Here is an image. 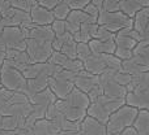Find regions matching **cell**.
Listing matches in <instances>:
<instances>
[{
    "instance_id": "6da1fadb",
    "label": "cell",
    "mask_w": 149,
    "mask_h": 135,
    "mask_svg": "<svg viewBox=\"0 0 149 135\" xmlns=\"http://www.w3.org/2000/svg\"><path fill=\"white\" fill-rule=\"evenodd\" d=\"M54 51L51 42H45L34 38H26V52L30 62H46Z\"/></svg>"
},
{
    "instance_id": "7a4b0ae2",
    "label": "cell",
    "mask_w": 149,
    "mask_h": 135,
    "mask_svg": "<svg viewBox=\"0 0 149 135\" xmlns=\"http://www.w3.org/2000/svg\"><path fill=\"white\" fill-rule=\"evenodd\" d=\"M0 78L3 87L10 91H21L26 84V78L18 69L5 64H3V66L0 68Z\"/></svg>"
},
{
    "instance_id": "3957f363",
    "label": "cell",
    "mask_w": 149,
    "mask_h": 135,
    "mask_svg": "<svg viewBox=\"0 0 149 135\" xmlns=\"http://www.w3.org/2000/svg\"><path fill=\"white\" fill-rule=\"evenodd\" d=\"M49 87L56 95L58 99H65L67 95L72 91V88L74 87V83L72 81H68V79L52 75L49 78Z\"/></svg>"
},
{
    "instance_id": "277c9868",
    "label": "cell",
    "mask_w": 149,
    "mask_h": 135,
    "mask_svg": "<svg viewBox=\"0 0 149 135\" xmlns=\"http://www.w3.org/2000/svg\"><path fill=\"white\" fill-rule=\"evenodd\" d=\"M132 112H134L132 109L124 108V109H120L119 112L111 114L110 117H109V121H107V131L109 133L114 134V133H118L119 130H122V129L124 127V125H126L128 121H131L132 117L128 114Z\"/></svg>"
},
{
    "instance_id": "5b68a950",
    "label": "cell",
    "mask_w": 149,
    "mask_h": 135,
    "mask_svg": "<svg viewBox=\"0 0 149 135\" xmlns=\"http://www.w3.org/2000/svg\"><path fill=\"white\" fill-rule=\"evenodd\" d=\"M1 35L4 38L8 48H15L17 44H20L21 42L26 39L25 31L21 26H7V27L3 29Z\"/></svg>"
},
{
    "instance_id": "8992f818",
    "label": "cell",
    "mask_w": 149,
    "mask_h": 135,
    "mask_svg": "<svg viewBox=\"0 0 149 135\" xmlns=\"http://www.w3.org/2000/svg\"><path fill=\"white\" fill-rule=\"evenodd\" d=\"M30 17H31V22L36 23V25H51L52 21L55 20L52 10L47 9L46 7L41 5L39 3L31 8Z\"/></svg>"
},
{
    "instance_id": "52a82bcc",
    "label": "cell",
    "mask_w": 149,
    "mask_h": 135,
    "mask_svg": "<svg viewBox=\"0 0 149 135\" xmlns=\"http://www.w3.org/2000/svg\"><path fill=\"white\" fill-rule=\"evenodd\" d=\"M26 29H28V38L51 42V43L55 38V33L52 30L51 25H36V23H31V26H29Z\"/></svg>"
},
{
    "instance_id": "ba28073f",
    "label": "cell",
    "mask_w": 149,
    "mask_h": 135,
    "mask_svg": "<svg viewBox=\"0 0 149 135\" xmlns=\"http://www.w3.org/2000/svg\"><path fill=\"white\" fill-rule=\"evenodd\" d=\"M60 131H62V129L54 121L49 120L46 117L36 121V123L33 126L34 135H58Z\"/></svg>"
},
{
    "instance_id": "9c48e42d",
    "label": "cell",
    "mask_w": 149,
    "mask_h": 135,
    "mask_svg": "<svg viewBox=\"0 0 149 135\" xmlns=\"http://www.w3.org/2000/svg\"><path fill=\"white\" fill-rule=\"evenodd\" d=\"M65 101H67L68 104L73 105V107L82 108V109H88V107L90 105V99H89V96H88V94L81 91V90L77 88V87H73L72 91L67 95Z\"/></svg>"
},
{
    "instance_id": "30bf717a",
    "label": "cell",
    "mask_w": 149,
    "mask_h": 135,
    "mask_svg": "<svg viewBox=\"0 0 149 135\" xmlns=\"http://www.w3.org/2000/svg\"><path fill=\"white\" fill-rule=\"evenodd\" d=\"M101 123L102 122H100L95 118L86 116L81 121L80 131H82L85 135H105V127Z\"/></svg>"
},
{
    "instance_id": "8fae6325",
    "label": "cell",
    "mask_w": 149,
    "mask_h": 135,
    "mask_svg": "<svg viewBox=\"0 0 149 135\" xmlns=\"http://www.w3.org/2000/svg\"><path fill=\"white\" fill-rule=\"evenodd\" d=\"M106 68L105 64V60H103L102 53L98 55V53H92L88 59L84 60V69L88 70L89 73L92 74H101Z\"/></svg>"
},
{
    "instance_id": "7c38bea8",
    "label": "cell",
    "mask_w": 149,
    "mask_h": 135,
    "mask_svg": "<svg viewBox=\"0 0 149 135\" xmlns=\"http://www.w3.org/2000/svg\"><path fill=\"white\" fill-rule=\"evenodd\" d=\"M56 95L52 92V90L50 88V87H47V88L42 90V91L37 92L34 96L30 97V103L31 104H42V105H46V107H49V105L54 104L55 101H56Z\"/></svg>"
},
{
    "instance_id": "4fadbf2b",
    "label": "cell",
    "mask_w": 149,
    "mask_h": 135,
    "mask_svg": "<svg viewBox=\"0 0 149 135\" xmlns=\"http://www.w3.org/2000/svg\"><path fill=\"white\" fill-rule=\"evenodd\" d=\"M71 10H72V8L70 7L67 0H64V1H62L59 5H56V7L52 9V13H54L55 20H67Z\"/></svg>"
},
{
    "instance_id": "5bb4252c",
    "label": "cell",
    "mask_w": 149,
    "mask_h": 135,
    "mask_svg": "<svg viewBox=\"0 0 149 135\" xmlns=\"http://www.w3.org/2000/svg\"><path fill=\"white\" fill-rule=\"evenodd\" d=\"M18 127V118L15 116H3L1 122H0V129L7 131H15Z\"/></svg>"
},
{
    "instance_id": "9a60e30c",
    "label": "cell",
    "mask_w": 149,
    "mask_h": 135,
    "mask_svg": "<svg viewBox=\"0 0 149 135\" xmlns=\"http://www.w3.org/2000/svg\"><path fill=\"white\" fill-rule=\"evenodd\" d=\"M60 52L64 53L68 59H76L77 57V42L74 39H71L70 42L63 44Z\"/></svg>"
},
{
    "instance_id": "2e32d148",
    "label": "cell",
    "mask_w": 149,
    "mask_h": 135,
    "mask_svg": "<svg viewBox=\"0 0 149 135\" xmlns=\"http://www.w3.org/2000/svg\"><path fill=\"white\" fill-rule=\"evenodd\" d=\"M63 69L71 70V71H73V73H79V71H81L82 69H84V62H82L81 60H79L77 57L76 59H68L67 61H65V64L63 65Z\"/></svg>"
},
{
    "instance_id": "e0dca14e",
    "label": "cell",
    "mask_w": 149,
    "mask_h": 135,
    "mask_svg": "<svg viewBox=\"0 0 149 135\" xmlns=\"http://www.w3.org/2000/svg\"><path fill=\"white\" fill-rule=\"evenodd\" d=\"M67 60H68V57L65 56L64 53H62L60 51H52L47 61L52 62V64H55V65H59V66L63 68V65L65 64V61H67Z\"/></svg>"
},
{
    "instance_id": "ac0fdd59",
    "label": "cell",
    "mask_w": 149,
    "mask_h": 135,
    "mask_svg": "<svg viewBox=\"0 0 149 135\" xmlns=\"http://www.w3.org/2000/svg\"><path fill=\"white\" fill-rule=\"evenodd\" d=\"M92 55V49H90L88 43H77V59L81 60L84 62L85 59Z\"/></svg>"
},
{
    "instance_id": "d6986e66",
    "label": "cell",
    "mask_w": 149,
    "mask_h": 135,
    "mask_svg": "<svg viewBox=\"0 0 149 135\" xmlns=\"http://www.w3.org/2000/svg\"><path fill=\"white\" fill-rule=\"evenodd\" d=\"M29 96L25 95L22 91H13L12 96H10L9 101L8 103H12V104H22V103H29Z\"/></svg>"
},
{
    "instance_id": "ffe728a7",
    "label": "cell",
    "mask_w": 149,
    "mask_h": 135,
    "mask_svg": "<svg viewBox=\"0 0 149 135\" xmlns=\"http://www.w3.org/2000/svg\"><path fill=\"white\" fill-rule=\"evenodd\" d=\"M37 4H38V0H17L13 7L18 8V9L26 10V12H30L31 8H33L34 5H37Z\"/></svg>"
},
{
    "instance_id": "44dd1931",
    "label": "cell",
    "mask_w": 149,
    "mask_h": 135,
    "mask_svg": "<svg viewBox=\"0 0 149 135\" xmlns=\"http://www.w3.org/2000/svg\"><path fill=\"white\" fill-rule=\"evenodd\" d=\"M51 27L54 30L55 35H60V34L65 33L67 29H65V20H54L51 23Z\"/></svg>"
},
{
    "instance_id": "7402d4cb",
    "label": "cell",
    "mask_w": 149,
    "mask_h": 135,
    "mask_svg": "<svg viewBox=\"0 0 149 135\" xmlns=\"http://www.w3.org/2000/svg\"><path fill=\"white\" fill-rule=\"evenodd\" d=\"M84 10L88 13L89 16H92L93 18H98V16H100V12H101V8H98L97 5L94 4V3L90 1L88 5H85Z\"/></svg>"
},
{
    "instance_id": "603a6c76",
    "label": "cell",
    "mask_w": 149,
    "mask_h": 135,
    "mask_svg": "<svg viewBox=\"0 0 149 135\" xmlns=\"http://www.w3.org/2000/svg\"><path fill=\"white\" fill-rule=\"evenodd\" d=\"M12 94H13V91L5 88V87H3V86L0 87V107H3L4 104H7V103L9 101Z\"/></svg>"
},
{
    "instance_id": "cb8c5ba5",
    "label": "cell",
    "mask_w": 149,
    "mask_h": 135,
    "mask_svg": "<svg viewBox=\"0 0 149 135\" xmlns=\"http://www.w3.org/2000/svg\"><path fill=\"white\" fill-rule=\"evenodd\" d=\"M122 0H105L102 9L105 10H119V3Z\"/></svg>"
},
{
    "instance_id": "d4e9b609",
    "label": "cell",
    "mask_w": 149,
    "mask_h": 135,
    "mask_svg": "<svg viewBox=\"0 0 149 135\" xmlns=\"http://www.w3.org/2000/svg\"><path fill=\"white\" fill-rule=\"evenodd\" d=\"M92 0H67L70 7L72 9H84L85 5H88Z\"/></svg>"
},
{
    "instance_id": "484cf974",
    "label": "cell",
    "mask_w": 149,
    "mask_h": 135,
    "mask_svg": "<svg viewBox=\"0 0 149 135\" xmlns=\"http://www.w3.org/2000/svg\"><path fill=\"white\" fill-rule=\"evenodd\" d=\"M62 1H64V0H38V3L41 5H43V7H46L47 9L52 10L56 5H59Z\"/></svg>"
},
{
    "instance_id": "4316f807",
    "label": "cell",
    "mask_w": 149,
    "mask_h": 135,
    "mask_svg": "<svg viewBox=\"0 0 149 135\" xmlns=\"http://www.w3.org/2000/svg\"><path fill=\"white\" fill-rule=\"evenodd\" d=\"M103 1H105V0H92V3H94L95 5H97L98 8H101V9H102V5H103Z\"/></svg>"
},
{
    "instance_id": "83f0119b",
    "label": "cell",
    "mask_w": 149,
    "mask_h": 135,
    "mask_svg": "<svg viewBox=\"0 0 149 135\" xmlns=\"http://www.w3.org/2000/svg\"><path fill=\"white\" fill-rule=\"evenodd\" d=\"M4 60H5V52H0V68L4 64Z\"/></svg>"
},
{
    "instance_id": "f1b7e54d",
    "label": "cell",
    "mask_w": 149,
    "mask_h": 135,
    "mask_svg": "<svg viewBox=\"0 0 149 135\" xmlns=\"http://www.w3.org/2000/svg\"><path fill=\"white\" fill-rule=\"evenodd\" d=\"M7 1L9 3V4H10V5H12V7H13V5L16 4V1H17V0H7Z\"/></svg>"
},
{
    "instance_id": "f546056e",
    "label": "cell",
    "mask_w": 149,
    "mask_h": 135,
    "mask_svg": "<svg viewBox=\"0 0 149 135\" xmlns=\"http://www.w3.org/2000/svg\"><path fill=\"white\" fill-rule=\"evenodd\" d=\"M3 86V84H1V78H0V87H1Z\"/></svg>"
}]
</instances>
